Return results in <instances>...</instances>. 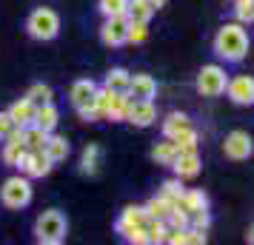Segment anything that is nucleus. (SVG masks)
<instances>
[{"instance_id": "1", "label": "nucleus", "mask_w": 254, "mask_h": 245, "mask_svg": "<svg viewBox=\"0 0 254 245\" xmlns=\"http://www.w3.org/2000/svg\"><path fill=\"white\" fill-rule=\"evenodd\" d=\"M249 32H246V26L237 23V20H231V23H223L217 29V35L211 40V49H214V54H217L223 63H243V60L249 57Z\"/></svg>"}, {"instance_id": "2", "label": "nucleus", "mask_w": 254, "mask_h": 245, "mask_svg": "<svg viewBox=\"0 0 254 245\" xmlns=\"http://www.w3.org/2000/svg\"><path fill=\"white\" fill-rule=\"evenodd\" d=\"M69 234V220L66 214L58 208H49L43 211L40 217L35 220V240L43 245H60Z\"/></svg>"}, {"instance_id": "3", "label": "nucleus", "mask_w": 254, "mask_h": 245, "mask_svg": "<svg viewBox=\"0 0 254 245\" xmlns=\"http://www.w3.org/2000/svg\"><path fill=\"white\" fill-rule=\"evenodd\" d=\"M26 32L32 40H40V43H49L60 35V14L49 6H37L32 9V14L26 17Z\"/></svg>"}, {"instance_id": "4", "label": "nucleus", "mask_w": 254, "mask_h": 245, "mask_svg": "<svg viewBox=\"0 0 254 245\" xmlns=\"http://www.w3.org/2000/svg\"><path fill=\"white\" fill-rule=\"evenodd\" d=\"M32 197H35V188L26 174H14L3 180V186H0V202L9 211H23L32 202Z\"/></svg>"}, {"instance_id": "5", "label": "nucleus", "mask_w": 254, "mask_h": 245, "mask_svg": "<svg viewBox=\"0 0 254 245\" xmlns=\"http://www.w3.org/2000/svg\"><path fill=\"white\" fill-rule=\"evenodd\" d=\"M94 105L100 111V120H112V123H126V108H128V97L126 94L109 92V89H97L94 94Z\"/></svg>"}, {"instance_id": "6", "label": "nucleus", "mask_w": 254, "mask_h": 245, "mask_svg": "<svg viewBox=\"0 0 254 245\" xmlns=\"http://www.w3.org/2000/svg\"><path fill=\"white\" fill-rule=\"evenodd\" d=\"M226 80H229V74H226V66H220V63H208L203 69L197 71V92L203 94V97H220V94L226 92Z\"/></svg>"}, {"instance_id": "7", "label": "nucleus", "mask_w": 254, "mask_h": 245, "mask_svg": "<svg viewBox=\"0 0 254 245\" xmlns=\"http://www.w3.org/2000/svg\"><path fill=\"white\" fill-rule=\"evenodd\" d=\"M223 154L234 160V163H243V160H249L254 154V143H252V134L243 129H234L226 134V140H223Z\"/></svg>"}, {"instance_id": "8", "label": "nucleus", "mask_w": 254, "mask_h": 245, "mask_svg": "<svg viewBox=\"0 0 254 245\" xmlns=\"http://www.w3.org/2000/svg\"><path fill=\"white\" fill-rule=\"evenodd\" d=\"M14 168H20V174H26L29 180H43V177L52 174L55 163L46 157V151H29V148H26V154L17 160Z\"/></svg>"}, {"instance_id": "9", "label": "nucleus", "mask_w": 254, "mask_h": 245, "mask_svg": "<svg viewBox=\"0 0 254 245\" xmlns=\"http://www.w3.org/2000/svg\"><path fill=\"white\" fill-rule=\"evenodd\" d=\"M100 40H103V46H109V49L126 46L128 43V20L123 14H117V17H103Z\"/></svg>"}, {"instance_id": "10", "label": "nucleus", "mask_w": 254, "mask_h": 245, "mask_svg": "<svg viewBox=\"0 0 254 245\" xmlns=\"http://www.w3.org/2000/svg\"><path fill=\"white\" fill-rule=\"evenodd\" d=\"M126 123L137 126V129L154 126V123H157V105H154V100H128Z\"/></svg>"}, {"instance_id": "11", "label": "nucleus", "mask_w": 254, "mask_h": 245, "mask_svg": "<svg viewBox=\"0 0 254 245\" xmlns=\"http://www.w3.org/2000/svg\"><path fill=\"white\" fill-rule=\"evenodd\" d=\"M229 94L231 103L237 105H252L254 103V80L252 74H234V77H229L226 80V92Z\"/></svg>"}, {"instance_id": "12", "label": "nucleus", "mask_w": 254, "mask_h": 245, "mask_svg": "<svg viewBox=\"0 0 254 245\" xmlns=\"http://www.w3.org/2000/svg\"><path fill=\"white\" fill-rule=\"evenodd\" d=\"M128 100H154L157 97V80L146 74V71H137L128 77V89H126Z\"/></svg>"}, {"instance_id": "13", "label": "nucleus", "mask_w": 254, "mask_h": 245, "mask_svg": "<svg viewBox=\"0 0 254 245\" xmlns=\"http://www.w3.org/2000/svg\"><path fill=\"white\" fill-rule=\"evenodd\" d=\"M97 83L89 80V77H80V80H74L71 83V89H69V103L74 111H80V108H86V105H92L94 103V94H97Z\"/></svg>"}, {"instance_id": "14", "label": "nucleus", "mask_w": 254, "mask_h": 245, "mask_svg": "<svg viewBox=\"0 0 254 245\" xmlns=\"http://www.w3.org/2000/svg\"><path fill=\"white\" fill-rule=\"evenodd\" d=\"M200 154L197 151H180L177 154V157H174L172 160V165H169V168H172L174 171V177H180V180H194L197 174H200Z\"/></svg>"}, {"instance_id": "15", "label": "nucleus", "mask_w": 254, "mask_h": 245, "mask_svg": "<svg viewBox=\"0 0 254 245\" xmlns=\"http://www.w3.org/2000/svg\"><path fill=\"white\" fill-rule=\"evenodd\" d=\"M26 154V143H23V129H12V134L3 140V151H0V160L9 165V168H14L17 165V160Z\"/></svg>"}, {"instance_id": "16", "label": "nucleus", "mask_w": 254, "mask_h": 245, "mask_svg": "<svg viewBox=\"0 0 254 245\" xmlns=\"http://www.w3.org/2000/svg\"><path fill=\"white\" fill-rule=\"evenodd\" d=\"M174 205L180 211H186V214H194V211L208 208V194L203 188H183V194H180V199Z\"/></svg>"}, {"instance_id": "17", "label": "nucleus", "mask_w": 254, "mask_h": 245, "mask_svg": "<svg viewBox=\"0 0 254 245\" xmlns=\"http://www.w3.org/2000/svg\"><path fill=\"white\" fill-rule=\"evenodd\" d=\"M146 220H149V214H146V208H143V205H126V208L120 211L117 222H115V231L123 234V231H128V228L146 225Z\"/></svg>"}, {"instance_id": "18", "label": "nucleus", "mask_w": 254, "mask_h": 245, "mask_svg": "<svg viewBox=\"0 0 254 245\" xmlns=\"http://www.w3.org/2000/svg\"><path fill=\"white\" fill-rule=\"evenodd\" d=\"M35 108L37 105L29 100V97H20V100H14L9 108H6V114L12 117V123L17 129H23V126H32V120H35Z\"/></svg>"}, {"instance_id": "19", "label": "nucleus", "mask_w": 254, "mask_h": 245, "mask_svg": "<svg viewBox=\"0 0 254 245\" xmlns=\"http://www.w3.org/2000/svg\"><path fill=\"white\" fill-rule=\"evenodd\" d=\"M58 123H60V108L55 103H43V105H37L35 108V120H32V126H37V129H43V131H52L58 129Z\"/></svg>"}, {"instance_id": "20", "label": "nucleus", "mask_w": 254, "mask_h": 245, "mask_svg": "<svg viewBox=\"0 0 254 245\" xmlns=\"http://www.w3.org/2000/svg\"><path fill=\"white\" fill-rule=\"evenodd\" d=\"M43 151H46V157L52 160V163L58 165V163H63L66 157H69V151H71V143L63 137V134H49V140H46V146H43Z\"/></svg>"}, {"instance_id": "21", "label": "nucleus", "mask_w": 254, "mask_h": 245, "mask_svg": "<svg viewBox=\"0 0 254 245\" xmlns=\"http://www.w3.org/2000/svg\"><path fill=\"white\" fill-rule=\"evenodd\" d=\"M186 129H191V120H189L186 111H172V114H166V120H163V137L174 140V137Z\"/></svg>"}, {"instance_id": "22", "label": "nucleus", "mask_w": 254, "mask_h": 245, "mask_svg": "<svg viewBox=\"0 0 254 245\" xmlns=\"http://www.w3.org/2000/svg\"><path fill=\"white\" fill-rule=\"evenodd\" d=\"M128 77H131V71H126L123 66H115V69L106 71V77H103V89H109V92H117V94H126V89H128Z\"/></svg>"}, {"instance_id": "23", "label": "nucleus", "mask_w": 254, "mask_h": 245, "mask_svg": "<svg viewBox=\"0 0 254 245\" xmlns=\"http://www.w3.org/2000/svg\"><path fill=\"white\" fill-rule=\"evenodd\" d=\"M151 14H154V9L149 6V0H128L126 3V20H131V23H149Z\"/></svg>"}, {"instance_id": "24", "label": "nucleus", "mask_w": 254, "mask_h": 245, "mask_svg": "<svg viewBox=\"0 0 254 245\" xmlns=\"http://www.w3.org/2000/svg\"><path fill=\"white\" fill-rule=\"evenodd\" d=\"M143 208H146V214H149V220H166V217L172 214L174 202H172V199H166L163 194H154Z\"/></svg>"}, {"instance_id": "25", "label": "nucleus", "mask_w": 254, "mask_h": 245, "mask_svg": "<svg viewBox=\"0 0 254 245\" xmlns=\"http://www.w3.org/2000/svg\"><path fill=\"white\" fill-rule=\"evenodd\" d=\"M174 157H177V146H174V140L163 137L160 143H154V148H151V160H154L157 165H172Z\"/></svg>"}, {"instance_id": "26", "label": "nucleus", "mask_w": 254, "mask_h": 245, "mask_svg": "<svg viewBox=\"0 0 254 245\" xmlns=\"http://www.w3.org/2000/svg\"><path fill=\"white\" fill-rule=\"evenodd\" d=\"M97 168H100V146H86L83 148V157H80V174H97Z\"/></svg>"}, {"instance_id": "27", "label": "nucleus", "mask_w": 254, "mask_h": 245, "mask_svg": "<svg viewBox=\"0 0 254 245\" xmlns=\"http://www.w3.org/2000/svg\"><path fill=\"white\" fill-rule=\"evenodd\" d=\"M46 140H49V131L37 129V126H23V143L29 151H43Z\"/></svg>"}, {"instance_id": "28", "label": "nucleus", "mask_w": 254, "mask_h": 245, "mask_svg": "<svg viewBox=\"0 0 254 245\" xmlns=\"http://www.w3.org/2000/svg\"><path fill=\"white\" fill-rule=\"evenodd\" d=\"M23 97H29L35 105L55 103V92H52V86H49V83H32V86H29V92H26Z\"/></svg>"}, {"instance_id": "29", "label": "nucleus", "mask_w": 254, "mask_h": 245, "mask_svg": "<svg viewBox=\"0 0 254 245\" xmlns=\"http://www.w3.org/2000/svg\"><path fill=\"white\" fill-rule=\"evenodd\" d=\"M174 146H177V154L180 151H197V146H200V134L194 131V126L186 129V131H180V134L174 137Z\"/></svg>"}, {"instance_id": "30", "label": "nucleus", "mask_w": 254, "mask_h": 245, "mask_svg": "<svg viewBox=\"0 0 254 245\" xmlns=\"http://www.w3.org/2000/svg\"><path fill=\"white\" fill-rule=\"evenodd\" d=\"M234 3V20L243 26H252L254 20V0H231Z\"/></svg>"}, {"instance_id": "31", "label": "nucleus", "mask_w": 254, "mask_h": 245, "mask_svg": "<svg viewBox=\"0 0 254 245\" xmlns=\"http://www.w3.org/2000/svg\"><path fill=\"white\" fill-rule=\"evenodd\" d=\"M146 234H149V245L151 243H166V237H169V222L166 220H146Z\"/></svg>"}, {"instance_id": "32", "label": "nucleus", "mask_w": 254, "mask_h": 245, "mask_svg": "<svg viewBox=\"0 0 254 245\" xmlns=\"http://www.w3.org/2000/svg\"><path fill=\"white\" fill-rule=\"evenodd\" d=\"M183 180H180V177H169V180H163L160 183V191H157V194H163V197L166 199H172V202H177V199H180V194H183Z\"/></svg>"}, {"instance_id": "33", "label": "nucleus", "mask_w": 254, "mask_h": 245, "mask_svg": "<svg viewBox=\"0 0 254 245\" xmlns=\"http://www.w3.org/2000/svg\"><path fill=\"white\" fill-rule=\"evenodd\" d=\"M126 3L128 0H97V9L103 17H117V14H126Z\"/></svg>"}, {"instance_id": "34", "label": "nucleus", "mask_w": 254, "mask_h": 245, "mask_svg": "<svg viewBox=\"0 0 254 245\" xmlns=\"http://www.w3.org/2000/svg\"><path fill=\"white\" fill-rule=\"evenodd\" d=\"M146 40H149V23H131V20H128V43L140 46V43H146Z\"/></svg>"}, {"instance_id": "35", "label": "nucleus", "mask_w": 254, "mask_h": 245, "mask_svg": "<svg viewBox=\"0 0 254 245\" xmlns=\"http://www.w3.org/2000/svg\"><path fill=\"white\" fill-rule=\"evenodd\" d=\"M126 243L131 245H149V234H146V225H137V228H128V231L120 234Z\"/></svg>"}, {"instance_id": "36", "label": "nucleus", "mask_w": 254, "mask_h": 245, "mask_svg": "<svg viewBox=\"0 0 254 245\" xmlns=\"http://www.w3.org/2000/svg\"><path fill=\"white\" fill-rule=\"evenodd\" d=\"M189 225H191V228H197V231H208V225H211V214H208V208L189 214Z\"/></svg>"}, {"instance_id": "37", "label": "nucleus", "mask_w": 254, "mask_h": 245, "mask_svg": "<svg viewBox=\"0 0 254 245\" xmlns=\"http://www.w3.org/2000/svg\"><path fill=\"white\" fill-rule=\"evenodd\" d=\"M12 129H17V126L12 123V117L6 114V111H0V143L12 134Z\"/></svg>"}, {"instance_id": "38", "label": "nucleus", "mask_w": 254, "mask_h": 245, "mask_svg": "<svg viewBox=\"0 0 254 245\" xmlns=\"http://www.w3.org/2000/svg\"><path fill=\"white\" fill-rule=\"evenodd\" d=\"M166 3H169V0H149V6H151V9H154V12H157V9H163Z\"/></svg>"}]
</instances>
